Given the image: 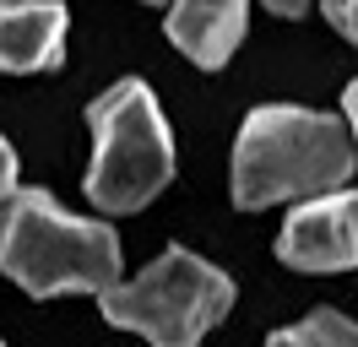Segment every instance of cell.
Returning <instances> with one entry per match:
<instances>
[{"label": "cell", "instance_id": "obj_1", "mask_svg": "<svg viewBox=\"0 0 358 347\" xmlns=\"http://www.w3.org/2000/svg\"><path fill=\"white\" fill-rule=\"evenodd\" d=\"M353 125L299 104L250 108L234 141V206L266 212L282 201L342 190L353 179Z\"/></svg>", "mask_w": 358, "mask_h": 347}, {"label": "cell", "instance_id": "obj_2", "mask_svg": "<svg viewBox=\"0 0 358 347\" xmlns=\"http://www.w3.org/2000/svg\"><path fill=\"white\" fill-rule=\"evenodd\" d=\"M0 271L33 299L109 293L120 282V234L71 217L49 190H17L0 206Z\"/></svg>", "mask_w": 358, "mask_h": 347}, {"label": "cell", "instance_id": "obj_3", "mask_svg": "<svg viewBox=\"0 0 358 347\" xmlns=\"http://www.w3.org/2000/svg\"><path fill=\"white\" fill-rule=\"evenodd\" d=\"M92 125V169H87V201L98 212H136L174 179V136L157 114V98L147 82H114L87 108Z\"/></svg>", "mask_w": 358, "mask_h": 347}, {"label": "cell", "instance_id": "obj_4", "mask_svg": "<svg viewBox=\"0 0 358 347\" xmlns=\"http://www.w3.org/2000/svg\"><path fill=\"white\" fill-rule=\"evenodd\" d=\"M228 304H234V277L179 244L163 250L131 282H114L109 293H98L103 320L147 337L152 347H196L228 315Z\"/></svg>", "mask_w": 358, "mask_h": 347}, {"label": "cell", "instance_id": "obj_5", "mask_svg": "<svg viewBox=\"0 0 358 347\" xmlns=\"http://www.w3.org/2000/svg\"><path fill=\"white\" fill-rule=\"evenodd\" d=\"M277 260L293 271H353L358 266V190H326L299 201L277 234Z\"/></svg>", "mask_w": 358, "mask_h": 347}, {"label": "cell", "instance_id": "obj_6", "mask_svg": "<svg viewBox=\"0 0 358 347\" xmlns=\"http://www.w3.org/2000/svg\"><path fill=\"white\" fill-rule=\"evenodd\" d=\"M250 22V0H169V38L190 65L223 71Z\"/></svg>", "mask_w": 358, "mask_h": 347}, {"label": "cell", "instance_id": "obj_7", "mask_svg": "<svg viewBox=\"0 0 358 347\" xmlns=\"http://www.w3.org/2000/svg\"><path fill=\"white\" fill-rule=\"evenodd\" d=\"M66 6L60 0H17L0 6V71L33 76L55 71L66 55Z\"/></svg>", "mask_w": 358, "mask_h": 347}, {"label": "cell", "instance_id": "obj_8", "mask_svg": "<svg viewBox=\"0 0 358 347\" xmlns=\"http://www.w3.org/2000/svg\"><path fill=\"white\" fill-rule=\"evenodd\" d=\"M266 347H358V325L348 315H336V309H315L310 320L271 331Z\"/></svg>", "mask_w": 358, "mask_h": 347}, {"label": "cell", "instance_id": "obj_9", "mask_svg": "<svg viewBox=\"0 0 358 347\" xmlns=\"http://www.w3.org/2000/svg\"><path fill=\"white\" fill-rule=\"evenodd\" d=\"M320 6H326V22L336 33L348 43H358V0H320Z\"/></svg>", "mask_w": 358, "mask_h": 347}, {"label": "cell", "instance_id": "obj_10", "mask_svg": "<svg viewBox=\"0 0 358 347\" xmlns=\"http://www.w3.org/2000/svg\"><path fill=\"white\" fill-rule=\"evenodd\" d=\"M17 195V152H11V141L0 136V206Z\"/></svg>", "mask_w": 358, "mask_h": 347}, {"label": "cell", "instance_id": "obj_11", "mask_svg": "<svg viewBox=\"0 0 358 347\" xmlns=\"http://www.w3.org/2000/svg\"><path fill=\"white\" fill-rule=\"evenodd\" d=\"M266 11H277V17H304L310 0H266Z\"/></svg>", "mask_w": 358, "mask_h": 347}, {"label": "cell", "instance_id": "obj_12", "mask_svg": "<svg viewBox=\"0 0 358 347\" xmlns=\"http://www.w3.org/2000/svg\"><path fill=\"white\" fill-rule=\"evenodd\" d=\"M342 114H348V125H353V141H358V82L342 92Z\"/></svg>", "mask_w": 358, "mask_h": 347}, {"label": "cell", "instance_id": "obj_13", "mask_svg": "<svg viewBox=\"0 0 358 347\" xmlns=\"http://www.w3.org/2000/svg\"><path fill=\"white\" fill-rule=\"evenodd\" d=\"M0 6H17V0H0Z\"/></svg>", "mask_w": 358, "mask_h": 347}, {"label": "cell", "instance_id": "obj_14", "mask_svg": "<svg viewBox=\"0 0 358 347\" xmlns=\"http://www.w3.org/2000/svg\"><path fill=\"white\" fill-rule=\"evenodd\" d=\"M0 347H6V342H0Z\"/></svg>", "mask_w": 358, "mask_h": 347}]
</instances>
